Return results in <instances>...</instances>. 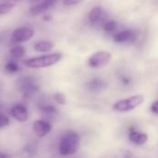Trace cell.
I'll return each instance as SVG.
<instances>
[{"instance_id": "obj_1", "label": "cell", "mask_w": 158, "mask_h": 158, "mask_svg": "<svg viewBox=\"0 0 158 158\" xmlns=\"http://www.w3.org/2000/svg\"><path fill=\"white\" fill-rule=\"evenodd\" d=\"M80 143H81V137L77 132L73 131H67L61 137L59 142L60 155L66 156L75 154L80 148Z\"/></svg>"}, {"instance_id": "obj_2", "label": "cell", "mask_w": 158, "mask_h": 158, "mask_svg": "<svg viewBox=\"0 0 158 158\" xmlns=\"http://www.w3.org/2000/svg\"><path fill=\"white\" fill-rule=\"evenodd\" d=\"M61 58H62V54L53 53V54H47V55H43V56L25 59L23 61V64L31 69H44L56 65L61 60Z\"/></svg>"}, {"instance_id": "obj_3", "label": "cell", "mask_w": 158, "mask_h": 158, "mask_svg": "<svg viewBox=\"0 0 158 158\" xmlns=\"http://www.w3.org/2000/svg\"><path fill=\"white\" fill-rule=\"evenodd\" d=\"M143 102H144L143 95L136 94V95H132L131 97L118 101L113 106V108L118 112H129L140 106Z\"/></svg>"}, {"instance_id": "obj_4", "label": "cell", "mask_w": 158, "mask_h": 158, "mask_svg": "<svg viewBox=\"0 0 158 158\" xmlns=\"http://www.w3.org/2000/svg\"><path fill=\"white\" fill-rule=\"evenodd\" d=\"M18 89L24 97H31L39 91V86L34 78L25 76L18 81Z\"/></svg>"}, {"instance_id": "obj_5", "label": "cell", "mask_w": 158, "mask_h": 158, "mask_svg": "<svg viewBox=\"0 0 158 158\" xmlns=\"http://www.w3.org/2000/svg\"><path fill=\"white\" fill-rule=\"evenodd\" d=\"M112 58V55L107 51H97L88 59V65L93 69H99L107 65Z\"/></svg>"}, {"instance_id": "obj_6", "label": "cell", "mask_w": 158, "mask_h": 158, "mask_svg": "<svg viewBox=\"0 0 158 158\" xmlns=\"http://www.w3.org/2000/svg\"><path fill=\"white\" fill-rule=\"evenodd\" d=\"M34 35V30L30 27H19L11 34V40L14 44H22L30 41Z\"/></svg>"}, {"instance_id": "obj_7", "label": "cell", "mask_w": 158, "mask_h": 158, "mask_svg": "<svg viewBox=\"0 0 158 158\" xmlns=\"http://www.w3.org/2000/svg\"><path fill=\"white\" fill-rule=\"evenodd\" d=\"M89 21L93 24H101L107 20V14L101 6H95L89 12Z\"/></svg>"}, {"instance_id": "obj_8", "label": "cell", "mask_w": 158, "mask_h": 158, "mask_svg": "<svg viewBox=\"0 0 158 158\" xmlns=\"http://www.w3.org/2000/svg\"><path fill=\"white\" fill-rule=\"evenodd\" d=\"M52 130L51 124L44 119H37L32 125V131L38 138H43L46 136Z\"/></svg>"}, {"instance_id": "obj_9", "label": "cell", "mask_w": 158, "mask_h": 158, "mask_svg": "<svg viewBox=\"0 0 158 158\" xmlns=\"http://www.w3.org/2000/svg\"><path fill=\"white\" fill-rule=\"evenodd\" d=\"M137 39V32L134 30H125L115 34L114 42L118 44L134 43Z\"/></svg>"}, {"instance_id": "obj_10", "label": "cell", "mask_w": 158, "mask_h": 158, "mask_svg": "<svg viewBox=\"0 0 158 158\" xmlns=\"http://www.w3.org/2000/svg\"><path fill=\"white\" fill-rule=\"evenodd\" d=\"M57 2H58V0H43L39 4L31 6L30 8V13L31 14V16L39 15V14L52 8L53 6H55Z\"/></svg>"}, {"instance_id": "obj_11", "label": "cell", "mask_w": 158, "mask_h": 158, "mask_svg": "<svg viewBox=\"0 0 158 158\" xmlns=\"http://www.w3.org/2000/svg\"><path fill=\"white\" fill-rule=\"evenodd\" d=\"M12 117L19 122H26L28 119V110L23 105H16L11 108Z\"/></svg>"}, {"instance_id": "obj_12", "label": "cell", "mask_w": 158, "mask_h": 158, "mask_svg": "<svg viewBox=\"0 0 158 158\" xmlns=\"http://www.w3.org/2000/svg\"><path fill=\"white\" fill-rule=\"evenodd\" d=\"M148 135L143 132L137 131L135 130H131L129 133V140L137 145H143L148 142Z\"/></svg>"}, {"instance_id": "obj_13", "label": "cell", "mask_w": 158, "mask_h": 158, "mask_svg": "<svg viewBox=\"0 0 158 158\" xmlns=\"http://www.w3.org/2000/svg\"><path fill=\"white\" fill-rule=\"evenodd\" d=\"M54 48V44L50 41H37L33 44V49L40 53L49 52Z\"/></svg>"}, {"instance_id": "obj_14", "label": "cell", "mask_w": 158, "mask_h": 158, "mask_svg": "<svg viewBox=\"0 0 158 158\" xmlns=\"http://www.w3.org/2000/svg\"><path fill=\"white\" fill-rule=\"evenodd\" d=\"M86 86L89 91L96 93V92H100L103 89H105L106 86V83L105 81L101 80V79H94V80L90 81Z\"/></svg>"}, {"instance_id": "obj_15", "label": "cell", "mask_w": 158, "mask_h": 158, "mask_svg": "<svg viewBox=\"0 0 158 158\" xmlns=\"http://www.w3.org/2000/svg\"><path fill=\"white\" fill-rule=\"evenodd\" d=\"M19 5V0H6L0 4V15H5L12 11Z\"/></svg>"}, {"instance_id": "obj_16", "label": "cell", "mask_w": 158, "mask_h": 158, "mask_svg": "<svg viewBox=\"0 0 158 158\" xmlns=\"http://www.w3.org/2000/svg\"><path fill=\"white\" fill-rule=\"evenodd\" d=\"M25 53H26L25 48L19 44H16V45L12 46L10 49V54H11L12 57L15 59H19V58L23 57Z\"/></svg>"}, {"instance_id": "obj_17", "label": "cell", "mask_w": 158, "mask_h": 158, "mask_svg": "<svg viewBox=\"0 0 158 158\" xmlns=\"http://www.w3.org/2000/svg\"><path fill=\"white\" fill-rule=\"evenodd\" d=\"M39 109L45 116H54L55 114H56V107L51 105H44V104L39 105Z\"/></svg>"}, {"instance_id": "obj_18", "label": "cell", "mask_w": 158, "mask_h": 158, "mask_svg": "<svg viewBox=\"0 0 158 158\" xmlns=\"http://www.w3.org/2000/svg\"><path fill=\"white\" fill-rule=\"evenodd\" d=\"M103 30L106 32H113L118 29V23L115 20H106L102 25Z\"/></svg>"}, {"instance_id": "obj_19", "label": "cell", "mask_w": 158, "mask_h": 158, "mask_svg": "<svg viewBox=\"0 0 158 158\" xmlns=\"http://www.w3.org/2000/svg\"><path fill=\"white\" fill-rule=\"evenodd\" d=\"M5 69H6V70L7 72H9V73H16V72H18V71L19 70V65H18L16 62H14V61H9V62H7V63L6 64V66H5Z\"/></svg>"}, {"instance_id": "obj_20", "label": "cell", "mask_w": 158, "mask_h": 158, "mask_svg": "<svg viewBox=\"0 0 158 158\" xmlns=\"http://www.w3.org/2000/svg\"><path fill=\"white\" fill-rule=\"evenodd\" d=\"M54 98L56 100V102L61 106H65L67 104V98H66V95L62 93H56L55 95H54Z\"/></svg>"}, {"instance_id": "obj_21", "label": "cell", "mask_w": 158, "mask_h": 158, "mask_svg": "<svg viewBox=\"0 0 158 158\" xmlns=\"http://www.w3.org/2000/svg\"><path fill=\"white\" fill-rule=\"evenodd\" d=\"M7 125H9V118L7 116H6L5 114H1L0 113V129L6 127Z\"/></svg>"}, {"instance_id": "obj_22", "label": "cell", "mask_w": 158, "mask_h": 158, "mask_svg": "<svg viewBox=\"0 0 158 158\" xmlns=\"http://www.w3.org/2000/svg\"><path fill=\"white\" fill-rule=\"evenodd\" d=\"M84 0H63V5L65 6H75L78 5L81 2H83Z\"/></svg>"}, {"instance_id": "obj_23", "label": "cell", "mask_w": 158, "mask_h": 158, "mask_svg": "<svg viewBox=\"0 0 158 158\" xmlns=\"http://www.w3.org/2000/svg\"><path fill=\"white\" fill-rule=\"evenodd\" d=\"M151 111L154 113V114H156L158 115V100L154 102L151 106Z\"/></svg>"}, {"instance_id": "obj_24", "label": "cell", "mask_w": 158, "mask_h": 158, "mask_svg": "<svg viewBox=\"0 0 158 158\" xmlns=\"http://www.w3.org/2000/svg\"><path fill=\"white\" fill-rule=\"evenodd\" d=\"M51 19H52V18H51L50 16H48V15H45V16L44 17V20H45V21H49Z\"/></svg>"}, {"instance_id": "obj_25", "label": "cell", "mask_w": 158, "mask_h": 158, "mask_svg": "<svg viewBox=\"0 0 158 158\" xmlns=\"http://www.w3.org/2000/svg\"><path fill=\"white\" fill-rule=\"evenodd\" d=\"M0 158H8V156L3 153H0Z\"/></svg>"}]
</instances>
